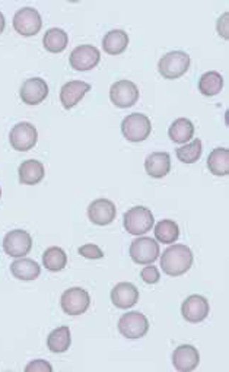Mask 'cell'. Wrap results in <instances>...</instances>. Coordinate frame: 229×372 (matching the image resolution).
Instances as JSON below:
<instances>
[{
    "mask_svg": "<svg viewBox=\"0 0 229 372\" xmlns=\"http://www.w3.org/2000/svg\"><path fill=\"white\" fill-rule=\"evenodd\" d=\"M211 312V304L205 296L190 295L181 305V314L189 322H201Z\"/></svg>",
    "mask_w": 229,
    "mask_h": 372,
    "instance_id": "obj_13",
    "label": "cell"
},
{
    "mask_svg": "<svg viewBox=\"0 0 229 372\" xmlns=\"http://www.w3.org/2000/svg\"><path fill=\"white\" fill-rule=\"evenodd\" d=\"M200 355L193 344L178 346L172 354V365L178 372H191L199 366Z\"/></svg>",
    "mask_w": 229,
    "mask_h": 372,
    "instance_id": "obj_16",
    "label": "cell"
},
{
    "mask_svg": "<svg viewBox=\"0 0 229 372\" xmlns=\"http://www.w3.org/2000/svg\"><path fill=\"white\" fill-rule=\"evenodd\" d=\"M48 95V85L43 78H30L21 85L19 96L27 106L41 104Z\"/></svg>",
    "mask_w": 229,
    "mask_h": 372,
    "instance_id": "obj_14",
    "label": "cell"
},
{
    "mask_svg": "<svg viewBox=\"0 0 229 372\" xmlns=\"http://www.w3.org/2000/svg\"><path fill=\"white\" fill-rule=\"evenodd\" d=\"M145 169L152 179H164L171 169V158L167 152H154L145 159Z\"/></svg>",
    "mask_w": 229,
    "mask_h": 372,
    "instance_id": "obj_19",
    "label": "cell"
},
{
    "mask_svg": "<svg viewBox=\"0 0 229 372\" xmlns=\"http://www.w3.org/2000/svg\"><path fill=\"white\" fill-rule=\"evenodd\" d=\"M43 44H44V48L50 53H62L65 52L69 44V35L62 28H57V27L50 28L44 34Z\"/></svg>",
    "mask_w": 229,
    "mask_h": 372,
    "instance_id": "obj_24",
    "label": "cell"
},
{
    "mask_svg": "<svg viewBox=\"0 0 229 372\" xmlns=\"http://www.w3.org/2000/svg\"><path fill=\"white\" fill-rule=\"evenodd\" d=\"M193 264V253L184 244L169 245L161 256V269L168 276H181Z\"/></svg>",
    "mask_w": 229,
    "mask_h": 372,
    "instance_id": "obj_1",
    "label": "cell"
},
{
    "mask_svg": "<svg viewBox=\"0 0 229 372\" xmlns=\"http://www.w3.org/2000/svg\"><path fill=\"white\" fill-rule=\"evenodd\" d=\"M152 132V123L147 115L142 113H133L127 115L121 121V133L123 136L133 143L143 142L149 137Z\"/></svg>",
    "mask_w": 229,
    "mask_h": 372,
    "instance_id": "obj_4",
    "label": "cell"
},
{
    "mask_svg": "<svg viewBox=\"0 0 229 372\" xmlns=\"http://www.w3.org/2000/svg\"><path fill=\"white\" fill-rule=\"evenodd\" d=\"M228 18H229V15H228V12H225L222 16H219L218 23H216V30H218L219 35L223 37L225 40H228V37H229V31H228Z\"/></svg>",
    "mask_w": 229,
    "mask_h": 372,
    "instance_id": "obj_34",
    "label": "cell"
},
{
    "mask_svg": "<svg viewBox=\"0 0 229 372\" xmlns=\"http://www.w3.org/2000/svg\"><path fill=\"white\" fill-rule=\"evenodd\" d=\"M123 225L129 234L140 237L149 232L155 225V218L150 209L145 206H135L124 213Z\"/></svg>",
    "mask_w": 229,
    "mask_h": 372,
    "instance_id": "obj_2",
    "label": "cell"
},
{
    "mask_svg": "<svg viewBox=\"0 0 229 372\" xmlns=\"http://www.w3.org/2000/svg\"><path fill=\"white\" fill-rule=\"evenodd\" d=\"M11 271L12 275L19 279V281H25V282H31L35 281L40 273H41V267L40 264L33 260V259H27V257H21L18 260H15L11 264Z\"/></svg>",
    "mask_w": 229,
    "mask_h": 372,
    "instance_id": "obj_21",
    "label": "cell"
},
{
    "mask_svg": "<svg viewBox=\"0 0 229 372\" xmlns=\"http://www.w3.org/2000/svg\"><path fill=\"white\" fill-rule=\"evenodd\" d=\"M60 305H62V310L67 315H73V317L74 315H81L89 308L91 296H89L88 291L74 286V288L66 289L62 293Z\"/></svg>",
    "mask_w": 229,
    "mask_h": 372,
    "instance_id": "obj_9",
    "label": "cell"
},
{
    "mask_svg": "<svg viewBox=\"0 0 229 372\" xmlns=\"http://www.w3.org/2000/svg\"><path fill=\"white\" fill-rule=\"evenodd\" d=\"M12 23L15 31L23 37H33L38 34L43 27L40 12L31 6H23L16 11Z\"/></svg>",
    "mask_w": 229,
    "mask_h": 372,
    "instance_id": "obj_5",
    "label": "cell"
},
{
    "mask_svg": "<svg viewBox=\"0 0 229 372\" xmlns=\"http://www.w3.org/2000/svg\"><path fill=\"white\" fill-rule=\"evenodd\" d=\"M9 142L15 151L27 152L38 142V132L34 124L28 121H21L12 128L9 133Z\"/></svg>",
    "mask_w": 229,
    "mask_h": 372,
    "instance_id": "obj_7",
    "label": "cell"
},
{
    "mask_svg": "<svg viewBox=\"0 0 229 372\" xmlns=\"http://www.w3.org/2000/svg\"><path fill=\"white\" fill-rule=\"evenodd\" d=\"M43 264L50 271H60L67 264V254L60 247H50L43 254Z\"/></svg>",
    "mask_w": 229,
    "mask_h": 372,
    "instance_id": "obj_28",
    "label": "cell"
},
{
    "mask_svg": "<svg viewBox=\"0 0 229 372\" xmlns=\"http://www.w3.org/2000/svg\"><path fill=\"white\" fill-rule=\"evenodd\" d=\"M5 27H6V19H5V15L0 12V34L5 31Z\"/></svg>",
    "mask_w": 229,
    "mask_h": 372,
    "instance_id": "obj_35",
    "label": "cell"
},
{
    "mask_svg": "<svg viewBox=\"0 0 229 372\" xmlns=\"http://www.w3.org/2000/svg\"><path fill=\"white\" fill-rule=\"evenodd\" d=\"M101 60V53L95 45L82 44L74 47L70 53V66L78 72H86L94 69Z\"/></svg>",
    "mask_w": 229,
    "mask_h": 372,
    "instance_id": "obj_12",
    "label": "cell"
},
{
    "mask_svg": "<svg viewBox=\"0 0 229 372\" xmlns=\"http://www.w3.org/2000/svg\"><path fill=\"white\" fill-rule=\"evenodd\" d=\"M116 205L108 198H96L88 206V218L98 227H106L116 219Z\"/></svg>",
    "mask_w": 229,
    "mask_h": 372,
    "instance_id": "obj_15",
    "label": "cell"
},
{
    "mask_svg": "<svg viewBox=\"0 0 229 372\" xmlns=\"http://www.w3.org/2000/svg\"><path fill=\"white\" fill-rule=\"evenodd\" d=\"M117 327L125 339L136 340L149 332V321L145 314L139 311H130L120 317Z\"/></svg>",
    "mask_w": 229,
    "mask_h": 372,
    "instance_id": "obj_6",
    "label": "cell"
},
{
    "mask_svg": "<svg viewBox=\"0 0 229 372\" xmlns=\"http://www.w3.org/2000/svg\"><path fill=\"white\" fill-rule=\"evenodd\" d=\"M180 237V228L177 222L171 219H162L155 225V238L162 244H174Z\"/></svg>",
    "mask_w": 229,
    "mask_h": 372,
    "instance_id": "obj_29",
    "label": "cell"
},
{
    "mask_svg": "<svg viewBox=\"0 0 229 372\" xmlns=\"http://www.w3.org/2000/svg\"><path fill=\"white\" fill-rule=\"evenodd\" d=\"M78 253L85 257V259H89V260H99V259H103L104 257V252L101 250V248L95 244H85L82 245Z\"/></svg>",
    "mask_w": 229,
    "mask_h": 372,
    "instance_id": "obj_32",
    "label": "cell"
},
{
    "mask_svg": "<svg viewBox=\"0 0 229 372\" xmlns=\"http://www.w3.org/2000/svg\"><path fill=\"white\" fill-rule=\"evenodd\" d=\"M18 176H19V181L22 184H25V186H35L44 179L45 169H44V165L40 161L28 159V161H23L19 165Z\"/></svg>",
    "mask_w": 229,
    "mask_h": 372,
    "instance_id": "obj_20",
    "label": "cell"
},
{
    "mask_svg": "<svg viewBox=\"0 0 229 372\" xmlns=\"http://www.w3.org/2000/svg\"><path fill=\"white\" fill-rule=\"evenodd\" d=\"M208 168L216 177H225L229 174V151L226 147H216L208 158Z\"/></svg>",
    "mask_w": 229,
    "mask_h": 372,
    "instance_id": "obj_25",
    "label": "cell"
},
{
    "mask_svg": "<svg viewBox=\"0 0 229 372\" xmlns=\"http://www.w3.org/2000/svg\"><path fill=\"white\" fill-rule=\"evenodd\" d=\"M91 91V85L84 81L66 82L60 89V103L66 110L73 108Z\"/></svg>",
    "mask_w": 229,
    "mask_h": 372,
    "instance_id": "obj_18",
    "label": "cell"
},
{
    "mask_svg": "<svg viewBox=\"0 0 229 372\" xmlns=\"http://www.w3.org/2000/svg\"><path fill=\"white\" fill-rule=\"evenodd\" d=\"M139 301V289L130 282H120L111 291V303L120 310H129Z\"/></svg>",
    "mask_w": 229,
    "mask_h": 372,
    "instance_id": "obj_17",
    "label": "cell"
},
{
    "mask_svg": "<svg viewBox=\"0 0 229 372\" xmlns=\"http://www.w3.org/2000/svg\"><path fill=\"white\" fill-rule=\"evenodd\" d=\"M168 136L174 143H187L194 136V124L186 117L177 118L168 129Z\"/></svg>",
    "mask_w": 229,
    "mask_h": 372,
    "instance_id": "obj_23",
    "label": "cell"
},
{
    "mask_svg": "<svg viewBox=\"0 0 229 372\" xmlns=\"http://www.w3.org/2000/svg\"><path fill=\"white\" fill-rule=\"evenodd\" d=\"M140 278L147 285H155L161 279L160 269L157 266H154V264H146V267H143L140 270Z\"/></svg>",
    "mask_w": 229,
    "mask_h": 372,
    "instance_id": "obj_31",
    "label": "cell"
},
{
    "mask_svg": "<svg viewBox=\"0 0 229 372\" xmlns=\"http://www.w3.org/2000/svg\"><path fill=\"white\" fill-rule=\"evenodd\" d=\"M190 62L191 59L186 52L175 50V52H169L161 57L158 62V70L165 79H178L187 73Z\"/></svg>",
    "mask_w": 229,
    "mask_h": 372,
    "instance_id": "obj_3",
    "label": "cell"
},
{
    "mask_svg": "<svg viewBox=\"0 0 229 372\" xmlns=\"http://www.w3.org/2000/svg\"><path fill=\"white\" fill-rule=\"evenodd\" d=\"M127 47H129V34L123 30H111L103 38V48L107 55H121Z\"/></svg>",
    "mask_w": 229,
    "mask_h": 372,
    "instance_id": "obj_22",
    "label": "cell"
},
{
    "mask_svg": "<svg viewBox=\"0 0 229 372\" xmlns=\"http://www.w3.org/2000/svg\"><path fill=\"white\" fill-rule=\"evenodd\" d=\"M33 248V237L23 230H13L4 238V250L8 256L21 259L25 257Z\"/></svg>",
    "mask_w": 229,
    "mask_h": 372,
    "instance_id": "obj_11",
    "label": "cell"
},
{
    "mask_svg": "<svg viewBox=\"0 0 229 372\" xmlns=\"http://www.w3.org/2000/svg\"><path fill=\"white\" fill-rule=\"evenodd\" d=\"M177 158L180 159L183 164H194L200 159L203 152V145L200 139H194L190 143H186L184 146L177 149Z\"/></svg>",
    "mask_w": 229,
    "mask_h": 372,
    "instance_id": "obj_30",
    "label": "cell"
},
{
    "mask_svg": "<svg viewBox=\"0 0 229 372\" xmlns=\"http://www.w3.org/2000/svg\"><path fill=\"white\" fill-rule=\"evenodd\" d=\"M110 99L118 108L133 107L139 99V88L132 81H118L110 88Z\"/></svg>",
    "mask_w": 229,
    "mask_h": 372,
    "instance_id": "obj_10",
    "label": "cell"
},
{
    "mask_svg": "<svg viewBox=\"0 0 229 372\" xmlns=\"http://www.w3.org/2000/svg\"><path fill=\"white\" fill-rule=\"evenodd\" d=\"M0 196H2V188H0Z\"/></svg>",
    "mask_w": 229,
    "mask_h": 372,
    "instance_id": "obj_36",
    "label": "cell"
},
{
    "mask_svg": "<svg viewBox=\"0 0 229 372\" xmlns=\"http://www.w3.org/2000/svg\"><path fill=\"white\" fill-rule=\"evenodd\" d=\"M223 88V78L219 72L211 70L203 73L199 79V91L205 96H215Z\"/></svg>",
    "mask_w": 229,
    "mask_h": 372,
    "instance_id": "obj_27",
    "label": "cell"
},
{
    "mask_svg": "<svg viewBox=\"0 0 229 372\" xmlns=\"http://www.w3.org/2000/svg\"><path fill=\"white\" fill-rule=\"evenodd\" d=\"M161 248L157 239L150 237H139L130 244V257L138 264H152L158 260Z\"/></svg>",
    "mask_w": 229,
    "mask_h": 372,
    "instance_id": "obj_8",
    "label": "cell"
},
{
    "mask_svg": "<svg viewBox=\"0 0 229 372\" xmlns=\"http://www.w3.org/2000/svg\"><path fill=\"white\" fill-rule=\"evenodd\" d=\"M72 343L70 329L67 326H62L55 329L47 337V347L53 354H63L66 352Z\"/></svg>",
    "mask_w": 229,
    "mask_h": 372,
    "instance_id": "obj_26",
    "label": "cell"
},
{
    "mask_svg": "<svg viewBox=\"0 0 229 372\" xmlns=\"http://www.w3.org/2000/svg\"><path fill=\"white\" fill-rule=\"evenodd\" d=\"M25 371L27 372H52L53 366L44 359H35L25 366Z\"/></svg>",
    "mask_w": 229,
    "mask_h": 372,
    "instance_id": "obj_33",
    "label": "cell"
}]
</instances>
